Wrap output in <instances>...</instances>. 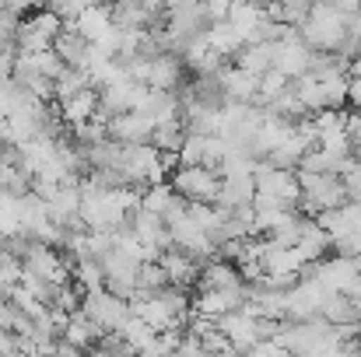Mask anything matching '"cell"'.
I'll return each mask as SVG.
<instances>
[{
	"label": "cell",
	"instance_id": "52a82bcc",
	"mask_svg": "<svg viewBox=\"0 0 361 357\" xmlns=\"http://www.w3.org/2000/svg\"><path fill=\"white\" fill-rule=\"evenodd\" d=\"M183 70H186L183 56L161 49V53L151 56V81H147V88H158V92H179V88H183Z\"/></svg>",
	"mask_w": 361,
	"mask_h": 357
},
{
	"label": "cell",
	"instance_id": "5b68a950",
	"mask_svg": "<svg viewBox=\"0 0 361 357\" xmlns=\"http://www.w3.org/2000/svg\"><path fill=\"white\" fill-rule=\"evenodd\" d=\"M140 207H147L151 214H158V218H165V225H176L186 211H190V203L172 189V182L165 179V182H154V186H147L144 189V200H140Z\"/></svg>",
	"mask_w": 361,
	"mask_h": 357
},
{
	"label": "cell",
	"instance_id": "ffe728a7",
	"mask_svg": "<svg viewBox=\"0 0 361 357\" xmlns=\"http://www.w3.org/2000/svg\"><path fill=\"white\" fill-rule=\"evenodd\" d=\"M288 88H291V77H288V74H281V70H267V74L259 77V102H256V106L263 109V106L277 102Z\"/></svg>",
	"mask_w": 361,
	"mask_h": 357
},
{
	"label": "cell",
	"instance_id": "8fae6325",
	"mask_svg": "<svg viewBox=\"0 0 361 357\" xmlns=\"http://www.w3.org/2000/svg\"><path fill=\"white\" fill-rule=\"evenodd\" d=\"M74 28H78L88 42H102V39L116 28V21H113V7H109V4H95V7H88V11L74 21Z\"/></svg>",
	"mask_w": 361,
	"mask_h": 357
},
{
	"label": "cell",
	"instance_id": "8992f818",
	"mask_svg": "<svg viewBox=\"0 0 361 357\" xmlns=\"http://www.w3.org/2000/svg\"><path fill=\"white\" fill-rule=\"evenodd\" d=\"M218 84L225 92L228 102H242V106H256L259 102V77L242 70L235 63H225L221 74H218Z\"/></svg>",
	"mask_w": 361,
	"mask_h": 357
},
{
	"label": "cell",
	"instance_id": "3957f363",
	"mask_svg": "<svg viewBox=\"0 0 361 357\" xmlns=\"http://www.w3.org/2000/svg\"><path fill=\"white\" fill-rule=\"evenodd\" d=\"M63 32V21L46 7V11H35L32 18H21L18 25V53H42V49H53L56 35Z\"/></svg>",
	"mask_w": 361,
	"mask_h": 357
},
{
	"label": "cell",
	"instance_id": "9c48e42d",
	"mask_svg": "<svg viewBox=\"0 0 361 357\" xmlns=\"http://www.w3.org/2000/svg\"><path fill=\"white\" fill-rule=\"evenodd\" d=\"M256 200V179L252 175H221V193L218 203L221 211H239V207H252Z\"/></svg>",
	"mask_w": 361,
	"mask_h": 357
},
{
	"label": "cell",
	"instance_id": "277c9868",
	"mask_svg": "<svg viewBox=\"0 0 361 357\" xmlns=\"http://www.w3.org/2000/svg\"><path fill=\"white\" fill-rule=\"evenodd\" d=\"M309 60H312V46L302 39L298 28H291L281 42H274V70L288 74L291 81L309 74Z\"/></svg>",
	"mask_w": 361,
	"mask_h": 357
},
{
	"label": "cell",
	"instance_id": "5bb4252c",
	"mask_svg": "<svg viewBox=\"0 0 361 357\" xmlns=\"http://www.w3.org/2000/svg\"><path fill=\"white\" fill-rule=\"evenodd\" d=\"M88 39L74 28V25H63V32L56 35V42H53V49H56V56L67 63V67H81V60H85V53H88Z\"/></svg>",
	"mask_w": 361,
	"mask_h": 357
},
{
	"label": "cell",
	"instance_id": "4fadbf2b",
	"mask_svg": "<svg viewBox=\"0 0 361 357\" xmlns=\"http://www.w3.org/2000/svg\"><path fill=\"white\" fill-rule=\"evenodd\" d=\"M298 252L305 256V263H319V259H326V256L334 252V238H330V232H326L316 218L309 221L305 235L298 242Z\"/></svg>",
	"mask_w": 361,
	"mask_h": 357
},
{
	"label": "cell",
	"instance_id": "ba28073f",
	"mask_svg": "<svg viewBox=\"0 0 361 357\" xmlns=\"http://www.w3.org/2000/svg\"><path fill=\"white\" fill-rule=\"evenodd\" d=\"M106 126H109V137H116L123 144H151V133H154V119H147L144 113H120Z\"/></svg>",
	"mask_w": 361,
	"mask_h": 357
},
{
	"label": "cell",
	"instance_id": "44dd1931",
	"mask_svg": "<svg viewBox=\"0 0 361 357\" xmlns=\"http://www.w3.org/2000/svg\"><path fill=\"white\" fill-rule=\"evenodd\" d=\"M204 11H207L211 25H214V21H225L228 11H232V0H204Z\"/></svg>",
	"mask_w": 361,
	"mask_h": 357
},
{
	"label": "cell",
	"instance_id": "ac0fdd59",
	"mask_svg": "<svg viewBox=\"0 0 361 357\" xmlns=\"http://www.w3.org/2000/svg\"><path fill=\"white\" fill-rule=\"evenodd\" d=\"M53 88H56V102H67V99H74L78 92L95 88V84H92V74H88V70H81V67H67V70L53 81Z\"/></svg>",
	"mask_w": 361,
	"mask_h": 357
},
{
	"label": "cell",
	"instance_id": "d6986e66",
	"mask_svg": "<svg viewBox=\"0 0 361 357\" xmlns=\"http://www.w3.org/2000/svg\"><path fill=\"white\" fill-rule=\"evenodd\" d=\"M21 232V196L0 193V235H18Z\"/></svg>",
	"mask_w": 361,
	"mask_h": 357
},
{
	"label": "cell",
	"instance_id": "2e32d148",
	"mask_svg": "<svg viewBox=\"0 0 361 357\" xmlns=\"http://www.w3.org/2000/svg\"><path fill=\"white\" fill-rule=\"evenodd\" d=\"M190 130H186V119H169V123H154V133H151V144L165 154H179L183 144H186Z\"/></svg>",
	"mask_w": 361,
	"mask_h": 357
},
{
	"label": "cell",
	"instance_id": "7a4b0ae2",
	"mask_svg": "<svg viewBox=\"0 0 361 357\" xmlns=\"http://www.w3.org/2000/svg\"><path fill=\"white\" fill-rule=\"evenodd\" d=\"M169 182L186 203H218L221 193V172L204 165H176Z\"/></svg>",
	"mask_w": 361,
	"mask_h": 357
},
{
	"label": "cell",
	"instance_id": "e0dca14e",
	"mask_svg": "<svg viewBox=\"0 0 361 357\" xmlns=\"http://www.w3.org/2000/svg\"><path fill=\"white\" fill-rule=\"evenodd\" d=\"M235 67L263 77L267 70H274V42H252V46H245L239 56H235Z\"/></svg>",
	"mask_w": 361,
	"mask_h": 357
},
{
	"label": "cell",
	"instance_id": "6da1fadb",
	"mask_svg": "<svg viewBox=\"0 0 361 357\" xmlns=\"http://www.w3.org/2000/svg\"><path fill=\"white\" fill-rule=\"evenodd\" d=\"M298 182H302V211L312 214V218L337 211L351 200L344 179L334 175V172H298Z\"/></svg>",
	"mask_w": 361,
	"mask_h": 357
},
{
	"label": "cell",
	"instance_id": "7c38bea8",
	"mask_svg": "<svg viewBox=\"0 0 361 357\" xmlns=\"http://www.w3.org/2000/svg\"><path fill=\"white\" fill-rule=\"evenodd\" d=\"M207 42H211V49L221 53L225 60H235L242 49H245V35H242L232 21H214V25L207 28Z\"/></svg>",
	"mask_w": 361,
	"mask_h": 357
},
{
	"label": "cell",
	"instance_id": "30bf717a",
	"mask_svg": "<svg viewBox=\"0 0 361 357\" xmlns=\"http://www.w3.org/2000/svg\"><path fill=\"white\" fill-rule=\"evenodd\" d=\"M95 116H99V88H85V92H78L74 99L60 102V119L71 123L74 130L85 126V123H92Z\"/></svg>",
	"mask_w": 361,
	"mask_h": 357
},
{
	"label": "cell",
	"instance_id": "9a60e30c",
	"mask_svg": "<svg viewBox=\"0 0 361 357\" xmlns=\"http://www.w3.org/2000/svg\"><path fill=\"white\" fill-rule=\"evenodd\" d=\"M14 67H21V70H35V74L49 77V81H56V77L67 70V63L56 56V49H42V53H18Z\"/></svg>",
	"mask_w": 361,
	"mask_h": 357
}]
</instances>
